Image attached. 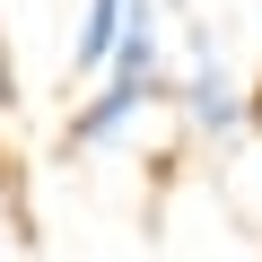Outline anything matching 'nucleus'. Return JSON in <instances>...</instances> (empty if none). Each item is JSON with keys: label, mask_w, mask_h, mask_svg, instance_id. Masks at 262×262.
Wrapping results in <instances>:
<instances>
[{"label": "nucleus", "mask_w": 262, "mask_h": 262, "mask_svg": "<svg viewBox=\"0 0 262 262\" xmlns=\"http://www.w3.org/2000/svg\"><path fill=\"white\" fill-rule=\"evenodd\" d=\"M0 262H27V210H18L9 175H0Z\"/></svg>", "instance_id": "3"}, {"label": "nucleus", "mask_w": 262, "mask_h": 262, "mask_svg": "<svg viewBox=\"0 0 262 262\" xmlns=\"http://www.w3.org/2000/svg\"><path fill=\"white\" fill-rule=\"evenodd\" d=\"M122 9H131V0H88V18H79V35H70V70H79V79L105 70V53H114V35H122Z\"/></svg>", "instance_id": "2"}, {"label": "nucleus", "mask_w": 262, "mask_h": 262, "mask_svg": "<svg viewBox=\"0 0 262 262\" xmlns=\"http://www.w3.org/2000/svg\"><path fill=\"white\" fill-rule=\"evenodd\" d=\"M184 114L210 131V140H236V131H245V88L227 79V61H219V53H201V61H192V79H184Z\"/></svg>", "instance_id": "1"}]
</instances>
